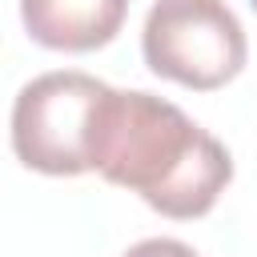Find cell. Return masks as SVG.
I'll return each instance as SVG.
<instances>
[{
  "label": "cell",
  "instance_id": "cell-4",
  "mask_svg": "<svg viewBox=\"0 0 257 257\" xmlns=\"http://www.w3.org/2000/svg\"><path fill=\"white\" fill-rule=\"evenodd\" d=\"M128 16V0H20L28 36L56 52L104 48Z\"/></svg>",
  "mask_w": 257,
  "mask_h": 257
},
{
  "label": "cell",
  "instance_id": "cell-6",
  "mask_svg": "<svg viewBox=\"0 0 257 257\" xmlns=\"http://www.w3.org/2000/svg\"><path fill=\"white\" fill-rule=\"evenodd\" d=\"M249 4H253V8H257V0H249Z\"/></svg>",
  "mask_w": 257,
  "mask_h": 257
},
{
  "label": "cell",
  "instance_id": "cell-2",
  "mask_svg": "<svg viewBox=\"0 0 257 257\" xmlns=\"http://www.w3.org/2000/svg\"><path fill=\"white\" fill-rule=\"evenodd\" d=\"M112 88L88 72L64 68L28 80L12 104V153L44 177L92 173L96 128Z\"/></svg>",
  "mask_w": 257,
  "mask_h": 257
},
{
  "label": "cell",
  "instance_id": "cell-5",
  "mask_svg": "<svg viewBox=\"0 0 257 257\" xmlns=\"http://www.w3.org/2000/svg\"><path fill=\"white\" fill-rule=\"evenodd\" d=\"M124 257H197V249L177 237H149V241H137Z\"/></svg>",
  "mask_w": 257,
  "mask_h": 257
},
{
  "label": "cell",
  "instance_id": "cell-3",
  "mask_svg": "<svg viewBox=\"0 0 257 257\" xmlns=\"http://www.w3.org/2000/svg\"><path fill=\"white\" fill-rule=\"evenodd\" d=\"M141 52L157 76L213 92L245 68L249 44L225 0H157L141 28Z\"/></svg>",
  "mask_w": 257,
  "mask_h": 257
},
{
  "label": "cell",
  "instance_id": "cell-1",
  "mask_svg": "<svg viewBox=\"0 0 257 257\" xmlns=\"http://www.w3.org/2000/svg\"><path fill=\"white\" fill-rule=\"evenodd\" d=\"M92 169L173 221L205 217L233 181L229 149L177 104L141 88H112L96 128Z\"/></svg>",
  "mask_w": 257,
  "mask_h": 257
}]
</instances>
